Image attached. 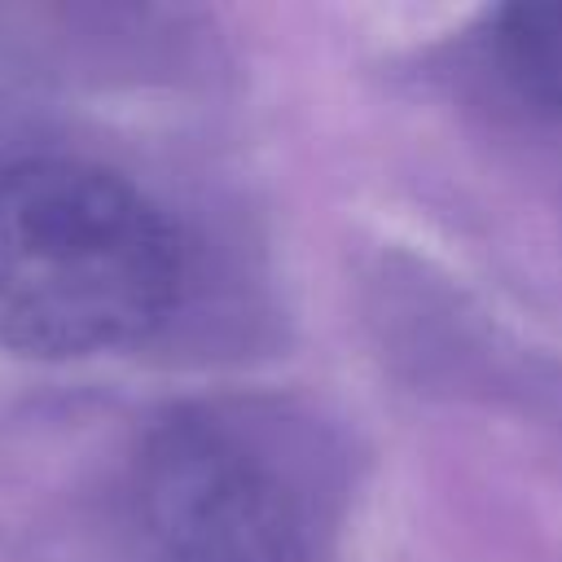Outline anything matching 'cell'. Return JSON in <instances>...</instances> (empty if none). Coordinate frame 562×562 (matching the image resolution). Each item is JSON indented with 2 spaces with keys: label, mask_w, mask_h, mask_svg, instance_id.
I'll use <instances>...</instances> for the list:
<instances>
[{
  "label": "cell",
  "mask_w": 562,
  "mask_h": 562,
  "mask_svg": "<svg viewBox=\"0 0 562 562\" xmlns=\"http://www.w3.org/2000/svg\"><path fill=\"white\" fill-rule=\"evenodd\" d=\"M347 452L303 404L220 395L149 426L127 474L140 562H325Z\"/></svg>",
  "instance_id": "cell-1"
},
{
  "label": "cell",
  "mask_w": 562,
  "mask_h": 562,
  "mask_svg": "<svg viewBox=\"0 0 562 562\" xmlns=\"http://www.w3.org/2000/svg\"><path fill=\"white\" fill-rule=\"evenodd\" d=\"M184 246L158 202L110 167H0V347L44 360L145 342L180 303Z\"/></svg>",
  "instance_id": "cell-2"
},
{
  "label": "cell",
  "mask_w": 562,
  "mask_h": 562,
  "mask_svg": "<svg viewBox=\"0 0 562 562\" xmlns=\"http://www.w3.org/2000/svg\"><path fill=\"white\" fill-rule=\"evenodd\" d=\"M492 57L522 101L562 114V0L501 9L492 22Z\"/></svg>",
  "instance_id": "cell-3"
}]
</instances>
